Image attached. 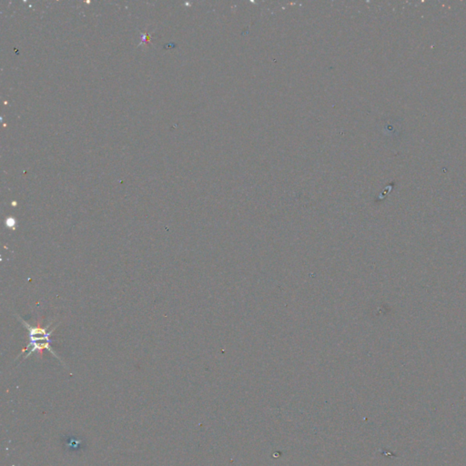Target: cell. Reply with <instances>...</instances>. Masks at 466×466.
<instances>
[{
	"label": "cell",
	"instance_id": "obj_1",
	"mask_svg": "<svg viewBox=\"0 0 466 466\" xmlns=\"http://www.w3.org/2000/svg\"><path fill=\"white\" fill-rule=\"evenodd\" d=\"M21 322L24 323V325L29 330V338H30L29 347H31V351H29V353L27 354L25 358H28L29 356H31L32 353H34L36 351L40 352L41 355H42V351L46 349V350L51 351V353L55 357H57L58 359H60L59 356L56 354L55 351L52 350L51 346L50 336L52 334V331H49V328H50L51 323L48 326H46V327H39V326L38 327H31L25 321H22V320H21Z\"/></svg>",
	"mask_w": 466,
	"mask_h": 466
},
{
	"label": "cell",
	"instance_id": "obj_2",
	"mask_svg": "<svg viewBox=\"0 0 466 466\" xmlns=\"http://www.w3.org/2000/svg\"><path fill=\"white\" fill-rule=\"evenodd\" d=\"M6 225H7L8 228L14 230V229H16L17 221H16L15 219H13V218H9V219H7V221H6Z\"/></svg>",
	"mask_w": 466,
	"mask_h": 466
}]
</instances>
